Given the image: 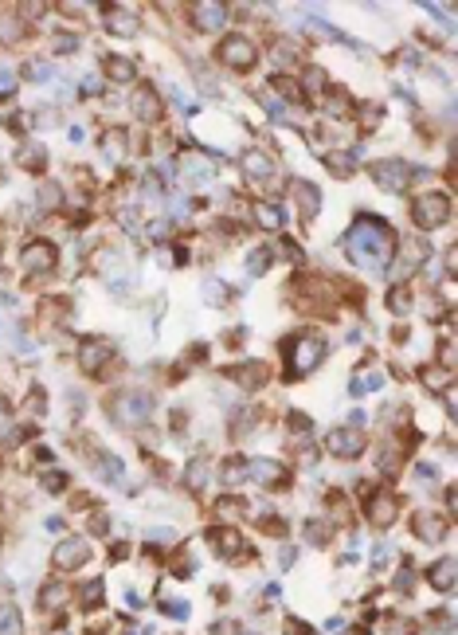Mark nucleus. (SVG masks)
I'll list each match as a JSON object with an SVG mask.
<instances>
[{"label":"nucleus","mask_w":458,"mask_h":635,"mask_svg":"<svg viewBox=\"0 0 458 635\" xmlns=\"http://www.w3.org/2000/svg\"><path fill=\"white\" fill-rule=\"evenodd\" d=\"M376 384H380V377H376V373H372V377H356L353 392H356V396H365V392H372Z\"/></svg>","instance_id":"nucleus-36"},{"label":"nucleus","mask_w":458,"mask_h":635,"mask_svg":"<svg viewBox=\"0 0 458 635\" xmlns=\"http://www.w3.org/2000/svg\"><path fill=\"white\" fill-rule=\"evenodd\" d=\"M305 537H310V542H317V545H322L325 537H329V525H325V522H310V525H305Z\"/></svg>","instance_id":"nucleus-35"},{"label":"nucleus","mask_w":458,"mask_h":635,"mask_svg":"<svg viewBox=\"0 0 458 635\" xmlns=\"http://www.w3.org/2000/svg\"><path fill=\"white\" fill-rule=\"evenodd\" d=\"M254 220H259V228H263V231H278L282 228V212L274 208V204L259 200V204H254Z\"/></svg>","instance_id":"nucleus-23"},{"label":"nucleus","mask_w":458,"mask_h":635,"mask_svg":"<svg viewBox=\"0 0 458 635\" xmlns=\"http://www.w3.org/2000/svg\"><path fill=\"white\" fill-rule=\"evenodd\" d=\"M411 530H416L419 542H442V534H447V522H442L439 514H431V510H423V514H416Z\"/></svg>","instance_id":"nucleus-14"},{"label":"nucleus","mask_w":458,"mask_h":635,"mask_svg":"<svg viewBox=\"0 0 458 635\" xmlns=\"http://www.w3.org/2000/svg\"><path fill=\"white\" fill-rule=\"evenodd\" d=\"M329 169L341 173V177H348V173H356V157H353V153H333V157H329Z\"/></svg>","instance_id":"nucleus-28"},{"label":"nucleus","mask_w":458,"mask_h":635,"mask_svg":"<svg viewBox=\"0 0 458 635\" xmlns=\"http://www.w3.org/2000/svg\"><path fill=\"white\" fill-rule=\"evenodd\" d=\"M286 349L294 357H290V377H302V373H310V369H317V361H322V353H325V345H322V338H294V341H286Z\"/></svg>","instance_id":"nucleus-5"},{"label":"nucleus","mask_w":458,"mask_h":635,"mask_svg":"<svg viewBox=\"0 0 458 635\" xmlns=\"http://www.w3.org/2000/svg\"><path fill=\"white\" fill-rule=\"evenodd\" d=\"M106 75H110L114 83H129V79H134V63H129V59H118V55H110V59H106Z\"/></svg>","instance_id":"nucleus-25"},{"label":"nucleus","mask_w":458,"mask_h":635,"mask_svg":"<svg viewBox=\"0 0 458 635\" xmlns=\"http://www.w3.org/2000/svg\"><path fill=\"white\" fill-rule=\"evenodd\" d=\"M345 251L353 255V263L380 271L392 259V251H396V236H392V228L384 220H356L345 236Z\"/></svg>","instance_id":"nucleus-1"},{"label":"nucleus","mask_w":458,"mask_h":635,"mask_svg":"<svg viewBox=\"0 0 458 635\" xmlns=\"http://www.w3.org/2000/svg\"><path fill=\"white\" fill-rule=\"evenodd\" d=\"M396 514H399V498L392 491H376L372 498H368V517H372V525H392L396 522Z\"/></svg>","instance_id":"nucleus-10"},{"label":"nucleus","mask_w":458,"mask_h":635,"mask_svg":"<svg viewBox=\"0 0 458 635\" xmlns=\"http://www.w3.org/2000/svg\"><path fill=\"white\" fill-rule=\"evenodd\" d=\"M40 196H43V204H59V188H51V185H47V188H43V193H40Z\"/></svg>","instance_id":"nucleus-46"},{"label":"nucleus","mask_w":458,"mask_h":635,"mask_svg":"<svg viewBox=\"0 0 458 635\" xmlns=\"http://www.w3.org/2000/svg\"><path fill=\"white\" fill-rule=\"evenodd\" d=\"M0 635H24V624H20L16 608H0Z\"/></svg>","instance_id":"nucleus-26"},{"label":"nucleus","mask_w":458,"mask_h":635,"mask_svg":"<svg viewBox=\"0 0 458 635\" xmlns=\"http://www.w3.org/2000/svg\"><path fill=\"white\" fill-rule=\"evenodd\" d=\"M16 161L24 165L28 173H43V169H47V149H43L40 142H24V145H20V153H16Z\"/></svg>","instance_id":"nucleus-18"},{"label":"nucleus","mask_w":458,"mask_h":635,"mask_svg":"<svg viewBox=\"0 0 458 635\" xmlns=\"http://www.w3.org/2000/svg\"><path fill=\"white\" fill-rule=\"evenodd\" d=\"M411 220H416L423 231L447 224V220H450V196H442V193H423L419 200H411Z\"/></svg>","instance_id":"nucleus-2"},{"label":"nucleus","mask_w":458,"mask_h":635,"mask_svg":"<svg viewBox=\"0 0 458 635\" xmlns=\"http://www.w3.org/2000/svg\"><path fill=\"white\" fill-rule=\"evenodd\" d=\"M110 412H114V423H122V428H134V423L149 420L153 396H149V392H122V396L110 404Z\"/></svg>","instance_id":"nucleus-3"},{"label":"nucleus","mask_w":458,"mask_h":635,"mask_svg":"<svg viewBox=\"0 0 458 635\" xmlns=\"http://www.w3.org/2000/svg\"><path fill=\"white\" fill-rule=\"evenodd\" d=\"M8 428H12V416H8V404L0 400V435H8Z\"/></svg>","instance_id":"nucleus-43"},{"label":"nucleus","mask_w":458,"mask_h":635,"mask_svg":"<svg viewBox=\"0 0 458 635\" xmlns=\"http://www.w3.org/2000/svg\"><path fill=\"white\" fill-rule=\"evenodd\" d=\"M290 428H294V432H310V416H302V412H290Z\"/></svg>","instance_id":"nucleus-42"},{"label":"nucleus","mask_w":458,"mask_h":635,"mask_svg":"<svg viewBox=\"0 0 458 635\" xmlns=\"http://www.w3.org/2000/svg\"><path fill=\"white\" fill-rule=\"evenodd\" d=\"M220 63L231 71H251L254 63H259V47H254L247 35H228V40L220 43Z\"/></svg>","instance_id":"nucleus-4"},{"label":"nucleus","mask_w":458,"mask_h":635,"mask_svg":"<svg viewBox=\"0 0 458 635\" xmlns=\"http://www.w3.org/2000/svg\"><path fill=\"white\" fill-rule=\"evenodd\" d=\"M243 474H247V463H243V459H231V463L223 467V483H231V486H235L239 479H243Z\"/></svg>","instance_id":"nucleus-31"},{"label":"nucleus","mask_w":458,"mask_h":635,"mask_svg":"<svg viewBox=\"0 0 458 635\" xmlns=\"http://www.w3.org/2000/svg\"><path fill=\"white\" fill-rule=\"evenodd\" d=\"M204 290H208V302H216V306H223V302H228V290H223L220 282H208Z\"/></svg>","instance_id":"nucleus-38"},{"label":"nucleus","mask_w":458,"mask_h":635,"mask_svg":"<svg viewBox=\"0 0 458 635\" xmlns=\"http://www.w3.org/2000/svg\"><path fill=\"white\" fill-rule=\"evenodd\" d=\"M83 91H86V94H98L102 83H98V79H83Z\"/></svg>","instance_id":"nucleus-48"},{"label":"nucleus","mask_w":458,"mask_h":635,"mask_svg":"<svg viewBox=\"0 0 458 635\" xmlns=\"http://www.w3.org/2000/svg\"><path fill=\"white\" fill-rule=\"evenodd\" d=\"M110 361H114V345H110V341H86V345H83V369L90 377H102Z\"/></svg>","instance_id":"nucleus-11"},{"label":"nucleus","mask_w":458,"mask_h":635,"mask_svg":"<svg viewBox=\"0 0 458 635\" xmlns=\"http://www.w3.org/2000/svg\"><path fill=\"white\" fill-rule=\"evenodd\" d=\"M243 169H247V177H251V181H266L274 173V161L266 157L263 149H247L243 153Z\"/></svg>","instance_id":"nucleus-17"},{"label":"nucleus","mask_w":458,"mask_h":635,"mask_svg":"<svg viewBox=\"0 0 458 635\" xmlns=\"http://www.w3.org/2000/svg\"><path fill=\"white\" fill-rule=\"evenodd\" d=\"M411 177H416V169H411L407 161H396V157L372 165V181L380 188H388V193H404V188L411 185Z\"/></svg>","instance_id":"nucleus-6"},{"label":"nucleus","mask_w":458,"mask_h":635,"mask_svg":"<svg viewBox=\"0 0 458 635\" xmlns=\"http://www.w3.org/2000/svg\"><path fill=\"white\" fill-rule=\"evenodd\" d=\"M235 381L243 384V389H263V381H266V365H243V369H235Z\"/></svg>","instance_id":"nucleus-24"},{"label":"nucleus","mask_w":458,"mask_h":635,"mask_svg":"<svg viewBox=\"0 0 458 635\" xmlns=\"http://www.w3.org/2000/svg\"><path fill=\"white\" fill-rule=\"evenodd\" d=\"M208 542L216 545V553H220V557H235V553L243 549V537H239L235 530H212V534H208Z\"/></svg>","instance_id":"nucleus-20"},{"label":"nucleus","mask_w":458,"mask_h":635,"mask_svg":"<svg viewBox=\"0 0 458 635\" xmlns=\"http://www.w3.org/2000/svg\"><path fill=\"white\" fill-rule=\"evenodd\" d=\"M286 631H290V635H314L310 627H302V624H298V619H286Z\"/></svg>","instance_id":"nucleus-45"},{"label":"nucleus","mask_w":458,"mask_h":635,"mask_svg":"<svg viewBox=\"0 0 458 635\" xmlns=\"http://www.w3.org/2000/svg\"><path fill=\"white\" fill-rule=\"evenodd\" d=\"M12 94H16V75L0 67V98H12Z\"/></svg>","instance_id":"nucleus-34"},{"label":"nucleus","mask_w":458,"mask_h":635,"mask_svg":"<svg viewBox=\"0 0 458 635\" xmlns=\"http://www.w3.org/2000/svg\"><path fill=\"white\" fill-rule=\"evenodd\" d=\"M329 451L341 459H356L360 451H365V432L356 428V423H348V428H333L329 432Z\"/></svg>","instance_id":"nucleus-9"},{"label":"nucleus","mask_w":458,"mask_h":635,"mask_svg":"<svg viewBox=\"0 0 458 635\" xmlns=\"http://www.w3.org/2000/svg\"><path fill=\"white\" fill-rule=\"evenodd\" d=\"M126 635H137V631H126Z\"/></svg>","instance_id":"nucleus-50"},{"label":"nucleus","mask_w":458,"mask_h":635,"mask_svg":"<svg viewBox=\"0 0 458 635\" xmlns=\"http://www.w3.org/2000/svg\"><path fill=\"white\" fill-rule=\"evenodd\" d=\"M134 114L141 122H157L161 118V94L153 91V86H141V91L134 94Z\"/></svg>","instance_id":"nucleus-15"},{"label":"nucleus","mask_w":458,"mask_h":635,"mask_svg":"<svg viewBox=\"0 0 458 635\" xmlns=\"http://www.w3.org/2000/svg\"><path fill=\"white\" fill-rule=\"evenodd\" d=\"M43 486H47V491H63V486H67V474H63V471L47 474V479H43Z\"/></svg>","instance_id":"nucleus-40"},{"label":"nucleus","mask_w":458,"mask_h":635,"mask_svg":"<svg viewBox=\"0 0 458 635\" xmlns=\"http://www.w3.org/2000/svg\"><path fill=\"white\" fill-rule=\"evenodd\" d=\"M266 259H271V251H266V247H259V251H251V259H247V267H251V275H263V271H266Z\"/></svg>","instance_id":"nucleus-33"},{"label":"nucleus","mask_w":458,"mask_h":635,"mask_svg":"<svg viewBox=\"0 0 458 635\" xmlns=\"http://www.w3.org/2000/svg\"><path fill=\"white\" fill-rule=\"evenodd\" d=\"M223 20H228V8H223V4H196L192 8V24L200 28V32H216V28H223Z\"/></svg>","instance_id":"nucleus-16"},{"label":"nucleus","mask_w":458,"mask_h":635,"mask_svg":"<svg viewBox=\"0 0 458 635\" xmlns=\"http://www.w3.org/2000/svg\"><path fill=\"white\" fill-rule=\"evenodd\" d=\"M63 600H67V588H63V585H47L40 593V608H59Z\"/></svg>","instance_id":"nucleus-27"},{"label":"nucleus","mask_w":458,"mask_h":635,"mask_svg":"<svg viewBox=\"0 0 458 635\" xmlns=\"http://www.w3.org/2000/svg\"><path fill=\"white\" fill-rule=\"evenodd\" d=\"M388 306H392L396 314H407V310H411V290H407V287H396V290L388 294Z\"/></svg>","instance_id":"nucleus-29"},{"label":"nucleus","mask_w":458,"mask_h":635,"mask_svg":"<svg viewBox=\"0 0 458 635\" xmlns=\"http://www.w3.org/2000/svg\"><path fill=\"white\" fill-rule=\"evenodd\" d=\"M86 557H90V545H86V537H63V542L55 545V557H51V565L59 568V573H71V568H83Z\"/></svg>","instance_id":"nucleus-8"},{"label":"nucleus","mask_w":458,"mask_h":635,"mask_svg":"<svg viewBox=\"0 0 458 635\" xmlns=\"http://www.w3.org/2000/svg\"><path fill=\"white\" fill-rule=\"evenodd\" d=\"M302 86H310V91H317V86H325L322 71H305V75H302Z\"/></svg>","instance_id":"nucleus-41"},{"label":"nucleus","mask_w":458,"mask_h":635,"mask_svg":"<svg viewBox=\"0 0 458 635\" xmlns=\"http://www.w3.org/2000/svg\"><path fill=\"white\" fill-rule=\"evenodd\" d=\"M55 47H59V51H75L78 40H75V35H55Z\"/></svg>","instance_id":"nucleus-44"},{"label":"nucleus","mask_w":458,"mask_h":635,"mask_svg":"<svg viewBox=\"0 0 458 635\" xmlns=\"http://www.w3.org/2000/svg\"><path fill=\"white\" fill-rule=\"evenodd\" d=\"M208 471H212V459H208V455H196L192 463H188V471H184V486H188V491H204V483H208Z\"/></svg>","instance_id":"nucleus-21"},{"label":"nucleus","mask_w":458,"mask_h":635,"mask_svg":"<svg viewBox=\"0 0 458 635\" xmlns=\"http://www.w3.org/2000/svg\"><path fill=\"white\" fill-rule=\"evenodd\" d=\"M345 635H365V631H360V627H353V631H345Z\"/></svg>","instance_id":"nucleus-49"},{"label":"nucleus","mask_w":458,"mask_h":635,"mask_svg":"<svg viewBox=\"0 0 458 635\" xmlns=\"http://www.w3.org/2000/svg\"><path fill=\"white\" fill-rule=\"evenodd\" d=\"M106 530H110V517L102 514V510H94L90 514V534H106Z\"/></svg>","instance_id":"nucleus-37"},{"label":"nucleus","mask_w":458,"mask_h":635,"mask_svg":"<svg viewBox=\"0 0 458 635\" xmlns=\"http://www.w3.org/2000/svg\"><path fill=\"white\" fill-rule=\"evenodd\" d=\"M110 32H118V35H134L137 28H141V16H137L134 8H110Z\"/></svg>","instance_id":"nucleus-19"},{"label":"nucleus","mask_w":458,"mask_h":635,"mask_svg":"<svg viewBox=\"0 0 458 635\" xmlns=\"http://www.w3.org/2000/svg\"><path fill=\"white\" fill-rule=\"evenodd\" d=\"M24 71H28V79H35V83H40V79H47V63H43V59H32Z\"/></svg>","instance_id":"nucleus-39"},{"label":"nucleus","mask_w":458,"mask_h":635,"mask_svg":"<svg viewBox=\"0 0 458 635\" xmlns=\"http://www.w3.org/2000/svg\"><path fill=\"white\" fill-rule=\"evenodd\" d=\"M431 585L439 588V593H450V588H454V557L435 561V568H431Z\"/></svg>","instance_id":"nucleus-22"},{"label":"nucleus","mask_w":458,"mask_h":635,"mask_svg":"<svg viewBox=\"0 0 458 635\" xmlns=\"http://www.w3.org/2000/svg\"><path fill=\"white\" fill-rule=\"evenodd\" d=\"M423 381H427V384H447V373H431V369H427Z\"/></svg>","instance_id":"nucleus-47"},{"label":"nucleus","mask_w":458,"mask_h":635,"mask_svg":"<svg viewBox=\"0 0 458 635\" xmlns=\"http://www.w3.org/2000/svg\"><path fill=\"white\" fill-rule=\"evenodd\" d=\"M55 247L47 244V239H35V244H28L24 251H20V267H24L28 279H40V275H47L51 267H55Z\"/></svg>","instance_id":"nucleus-7"},{"label":"nucleus","mask_w":458,"mask_h":635,"mask_svg":"<svg viewBox=\"0 0 458 635\" xmlns=\"http://www.w3.org/2000/svg\"><path fill=\"white\" fill-rule=\"evenodd\" d=\"M216 510H220V514L231 522V517L247 514V502H243V498H220V502H216Z\"/></svg>","instance_id":"nucleus-30"},{"label":"nucleus","mask_w":458,"mask_h":635,"mask_svg":"<svg viewBox=\"0 0 458 635\" xmlns=\"http://www.w3.org/2000/svg\"><path fill=\"white\" fill-rule=\"evenodd\" d=\"M290 196L298 200L302 220H314L317 208H322V193H317V185H310V181H294V185H290Z\"/></svg>","instance_id":"nucleus-13"},{"label":"nucleus","mask_w":458,"mask_h":635,"mask_svg":"<svg viewBox=\"0 0 458 635\" xmlns=\"http://www.w3.org/2000/svg\"><path fill=\"white\" fill-rule=\"evenodd\" d=\"M247 474H251L259 486H282L286 483V467H278L274 459H251V463H247Z\"/></svg>","instance_id":"nucleus-12"},{"label":"nucleus","mask_w":458,"mask_h":635,"mask_svg":"<svg viewBox=\"0 0 458 635\" xmlns=\"http://www.w3.org/2000/svg\"><path fill=\"white\" fill-rule=\"evenodd\" d=\"M83 604L86 608H98L102 604V580H90V585L83 588Z\"/></svg>","instance_id":"nucleus-32"}]
</instances>
